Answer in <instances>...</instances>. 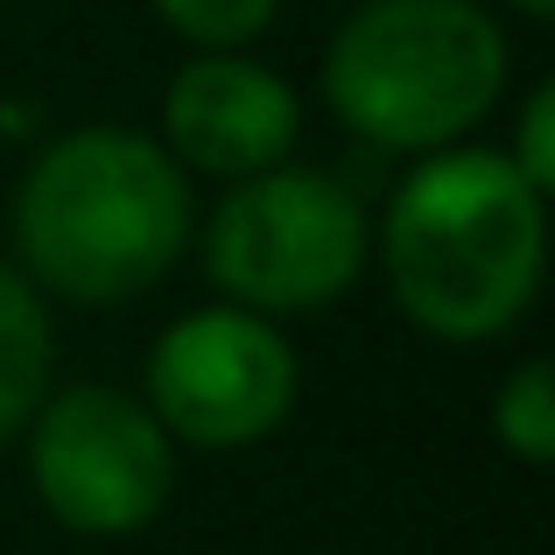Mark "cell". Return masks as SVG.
Wrapping results in <instances>:
<instances>
[{"instance_id":"1","label":"cell","mask_w":555,"mask_h":555,"mask_svg":"<svg viewBox=\"0 0 555 555\" xmlns=\"http://www.w3.org/2000/svg\"><path fill=\"white\" fill-rule=\"evenodd\" d=\"M542 190L500 149L415 155L387 197L373 254L401 317L436 345H492L534 310L548 274Z\"/></svg>"},{"instance_id":"2","label":"cell","mask_w":555,"mask_h":555,"mask_svg":"<svg viewBox=\"0 0 555 555\" xmlns=\"http://www.w3.org/2000/svg\"><path fill=\"white\" fill-rule=\"evenodd\" d=\"M190 225V177L141 127H70L14 183V268L78 310L149 296Z\"/></svg>"},{"instance_id":"3","label":"cell","mask_w":555,"mask_h":555,"mask_svg":"<svg viewBox=\"0 0 555 555\" xmlns=\"http://www.w3.org/2000/svg\"><path fill=\"white\" fill-rule=\"evenodd\" d=\"M514 56L478 0H359L324 50V99L379 155L457 149L506 99Z\"/></svg>"},{"instance_id":"4","label":"cell","mask_w":555,"mask_h":555,"mask_svg":"<svg viewBox=\"0 0 555 555\" xmlns=\"http://www.w3.org/2000/svg\"><path fill=\"white\" fill-rule=\"evenodd\" d=\"M373 268V211L338 177L274 163L232 183L204 225V274L225 302L302 317L338 302Z\"/></svg>"},{"instance_id":"5","label":"cell","mask_w":555,"mask_h":555,"mask_svg":"<svg viewBox=\"0 0 555 555\" xmlns=\"http://www.w3.org/2000/svg\"><path fill=\"white\" fill-rule=\"evenodd\" d=\"M22 450L42 514L92 542L141 534L177 486V443L155 422V408L127 387H99V379L42 393L22 429Z\"/></svg>"},{"instance_id":"6","label":"cell","mask_w":555,"mask_h":555,"mask_svg":"<svg viewBox=\"0 0 555 555\" xmlns=\"http://www.w3.org/2000/svg\"><path fill=\"white\" fill-rule=\"evenodd\" d=\"M302 387L296 345L274 317L211 302L183 310L149 352V393L169 443L190 450H254L288 422Z\"/></svg>"},{"instance_id":"7","label":"cell","mask_w":555,"mask_h":555,"mask_svg":"<svg viewBox=\"0 0 555 555\" xmlns=\"http://www.w3.org/2000/svg\"><path fill=\"white\" fill-rule=\"evenodd\" d=\"M302 141V99L246 50H197L163 92V149L183 177L246 183L288 163Z\"/></svg>"},{"instance_id":"8","label":"cell","mask_w":555,"mask_h":555,"mask_svg":"<svg viewBox=\"0 0 555 555\" xmlns=\"http://www.w3.org/2000/svg\"><path fill=\"white\" fill-rule=\"evenodd\" d=\"M50 373H56L50 302L14 260H0V450L22 443L36 401L50 393Z\"/></svg>"},{"instance_id":"9","label":"cell","mask_w":555,"mask_h":555,"mask_svg":"<svg viewBox=\"0 0 555 555\" xmlns=\"http://www.w3.org/2000/svg\"><path fill=\"white\" fill-rule=\"evenodd\" d=\"M492 436L506 457H520L528 472L555 464V359H520L492 393Z\"/></svg>"},{"instance_id":"10","label":"cell","mask_w":555,"mask_h":555,"mask_svg":"<svg viewBox=\"0 0 555 555\" xmlns=\"http://www.w3.org/2000/svg\"><path fill=\"white\" fill-rule=\"evenodd\" d=\"M163 28H177L190 50H246L274 28L282 0H149Z\"/></svg>"},{"instance_id":"11","label":"cell","mask_w":555,"mask_h":555,"mask_svg":"<svg viewBox=\"0 0 555 555\" xmlns=\"http://www.w3.org/2000/svg\"><path fill=\"white\" fill-rule=\"evenodd\" d=\"M500 155H506V163H514V169H520V177H528L534 190H542V197L555 190V85H548V78L534 85L528 99H520L514 141H506Z\"/></svg>"},{"instance_id":"12","label":"cell","mask_w":555,"mask_h":555,"mask_svg":"<svg viewBox=\"0 0 555 555\" xmlns=\"http://www.w3.org/2000/svg\"><path fill=\"white\" fill-rule=\"evenodd\" d=\"M506 8H514L520 22H548V14H555V0H506Z\"/></svg>"}]
</instances>
